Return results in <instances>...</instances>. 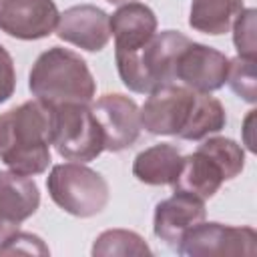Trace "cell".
I'll return each mask as SVG.
<instances>
[{"label": "cell", "instance_id": "7402d4cb", "mask_svg": "<svg viewBox=\"0 0 257 257\" xmlns=\"http://www.w3.org/2000/svg\"><path fill=\"white\" fill-rule=\"evenodd\" d=\"M255 8H243L233 20V44L237 48V56L255 58L257 56V38H255Z\"/></svg>", "mask_w": 257, "mask_h": 257}, {"label": "cell", "instance_id": "ac0fdd59", "mask_svg": "<svg viewBox=\"0 0 257 257\" xmlns=\"http://www.w3.org/2000/svg\"><path fill=\"white\" fill-rule=\"evenodd\" d=\"M225 124H227V114L221 100L211 96L209 92H197L193 112L189 116L187 126L179 135V139L201 141V139H207L209 135L221 133Z\"/></svg>", "mask_w": 257, "mask_h": 257}, {"label": "cell", "instance_id": "3957f363", "mask_svg": "<svg viewBox=\"0 0 257 257\" xmlns=\"http://www.w3.org/2000/svg\"><path fill=\"white\" fill-rule=\"evenodd\" d=\"M191 42L179 30L155 32V36L137 50L114 52L116 70L122 84L139 94H149L157 86L175 82V62L179 52Z\"/></svg>", "mask_w": 257, "mask_h": 257}, {"label": "cell", "instance_id": "9c48e42d", "mask_svg": "<svg viewBox=\"0 0 257 257\" xmlns=\"http://www.w3.org/2000/svg\"><path fill=\"white\" fill-rule=\"evenodd\" d=\"M229 56L221 50L189 42L177 56L175 62V82L195 90V92H213L227 82Z\"/></svg>", "mask_w": 257, "mask_h": 257}, {"label": "cell", "instance_id": "5bb4252c", "mask_svg": "<svg viewBox=\"0 0 257 257\" xmlns=\"http://www.w3.org/2000/svg\"><path fill=\"white\" fill-rule=\"evenodd\" d=\"M110 34L114 36V52H128L141 48L157 32L155 12L141 2L120 4L108 16Z\"/></svg>", "mask_w": 257, "mask_h": 257}, {"label": "cell", "instance_id": "8fae6325", "mask_svg": "<svg viewBox=\"0 0 257 257\" xmlns=\"http://www.w3.org/2000/svg\"><path fill=\"white\" fill-rule=\"evenodd\" d=\"M56 36L86 52H100L110 40L108 14L94 4H76L60 12Z\"/></svg>", "mask_w": 257, "mask_h": 257}, {"label": "cell", "instance_id": "7a4b0ae2", "mask_svg": "<svg viewBox=\"0 0 257 257\" xmlns=\"http://www.w3.org/2000/svg\"><path fill=\"white\" fill-rule=\"evenodd\" d=\"M28 88L48 108L60 104H90L96 82L86 60L74 50L50 46L32 64Z\"/></svg>", "mask_w": 257, "mask_h": 257}, {"label": "cell", "instance_id": "8992f818", "mask_svg": "<svg viewBox=\"0 0 257 257\" xmlns=\"http://www.w3.org/2000/svg\"><path fill=\"white\" fill-rule=\"evenodd\" d=\"M177 253L189 257H253L257 255V233L253 227H233L217 221H201L183 235Z\"/></svg>", "mask_w": 257, "mask_h": 257}, {"label": "cell", "instance_id": "5b68a950", "mask_svg": "<svg viewBox=\"0 0 257 257\" xmlns=\"http://www.w3.org/2000/svg\"><path fill=\"white\" fill-rule=\"evenodd\" d=\"M50 145L74 163H90L104 151L102 131L88 104H60L50 108Z\"/></svg>", "mask_w": 257, "mask_h": 257}, {"label": "cell", "instance_id": "2e32d148", "mask_svg": "<svg viewBox=\"0 0 257 257\" xmlns=\"http://www.w3.org/2000/svg\"><path fill=\"white\" fill-rule=\"evenodd\" d=\"M183 155L177 145L161 143L141 151L133 161V175L137 181L153 187L173 185L179 169H181Z\"/></svg>", "mask_w": 257, "mask_h": 257}, {"label": "cell", "instance_id": "e0dca14e", "mask_svg": "<svg viewBox=\"0 0 257 257\" xmlns=\"http://www.w3.org/2000/svg\"><path fill=\"white\" fill-rule=\"evenodd\" d=\"M241 10L243 0H193L189 26L209 36H221L231 30Z\"/></svg>", "mask_w": 257, "mask_h": 257}, {"label": "cell", "instance_id": "603a6c76", "mask_svg": "<svg viewBox=\"0 0 257 257\" xmlns=\"http://www.w3.org/2000/svg\"><path fill=\"white\" fill-rule=\"evenodd\" d=\"M0 255H42L46 257L50 255V249L38 235L16 231L0 245Z\"/></svg>", "mask_w": 257, "mask_h": 257}, {"label": "cell", "instance_id": "6da1fadb", "mask_svg": "<svg viewBox=\"0 0 257 257\" xmlns=\"http://www.w3.org/2000/svg\"><path fill=\"white\" fill-rule=\"evenodd\" d=\"M0 161L14 173L40 175L50 165V108L26 100L0 114Z\"/></svg>", "mask_w": 257, "mask_h": 257}, {"label": "cell", "instance_id": "d6986e66", "mask_svg": "<svg viewBox=\"0 0 257 257\" xmlns=\"http://www.w3.org/2000/svg\"><path fill=\"white\" fill-rule=\"evenodd\" d=\"M90 253L94 257H110V255H153L151 247L147 245V241L128 229H106L102 231L94 243Z\"/></svg>", "mask_w": 257, "mask_h": 257}, {"label": "cell", "instance_id": "7c38bea8", "mask_svg": "<svg viewBox=\"0 0 257 257\" xmlns=\"http://www.w3.org/2000/svg\"><path fill=\"white\" fill-rule=\"evenodd\" d=\"M205 217H207V209L203 199L175 191L173 197L157 203L153 217V233L167 247L177 251L183 235L197 223L205 221Z\"/></svg>", "mask_w": 257, "mask_h": 257}, {"label": "cell", "instance_id": "277c9868", "mask_svg": "<svg viewBox=\"0 0 257 257\" xmlns=\"http://www.w3.org/2000/svg\"><path fill=\"white\" fill-rule=\"evenodd\" d=\"M50 199L68 215L86 219L98 215L110 197L106 179L84 163L54 165L46 177Z\"/></svg>", "mask_w": 257, "mask_h": 257}, {"label": "cell", "instance_id": "9a60e30c", "mask_svg": "<svg viewBox=\"0 0 257 257\" xmlns=\"http://www.w3.org/2000/svg\"><path fill=\"white\" fill-rule=\"evenodd\" d=\"M40 207V191L32 177L0 171V219L18 225Z\"/></svg>", "mask_w": 257, "mask_h": 257}, {"label": "cell", "instance_id": "52a82bcc", "mask_svg": "<svg viewBox=\"0 0 257 257\" xmlns=\"http://www.w3.org/2000/svg\"><path fill=\"white\" fill-rule=\"evenodd\" d=\"M195 98L197 92L179 82L157 86L149 92V98L139 108L141 126L151 135L179 137L189 122Z\"/></svg>", "mask_w": 257, "mask_h": 257}, {"label": "cell", "instance_id": "4fadbf2b", "mask_svg": "<svg viewBox=\"0 0 257 257\" xmlns=\"http://www.w3.org/2000/svg\"><path fill=\"white\" fill-rule=\"evenodd\" d=\"M225 181H227V175L223 167L215 161V157L209 155L203 147H197L195 153L183 157L173 189L207 201L221 189Z\"/></svg>", "mask_w": 257, "mask_h": 257}, {"label": "cell", "instance_id": "ba28073f", "mask_svg": "<svg viewBox=\"0 0 257 257\" xmlns=\"http://www.w3.org/2000/svg\"><path fill=\"white\" fill-rule=\"evenodd\" d=\"M102 131L104 151L120 153L131 149L141 135V112L133 98L120 92H108L90 106Z\"/></svg>", "mask_w": 257, "mask_h": 257}, {"label": "cell", "instance_id": "cb8c5ba5", "mask_svg": "<svg viewBox=\"0 0 257 257\" xmlns=\"http://www.w3.org/2000/svg\"><path fill=\"white\" fill-rule=\"evenodd\" d=\"M16 88V68L10 52L0 44V104L6 102Z\"/></svg>", "mask_w": 257, "mask_h": 257}, {"label": "cell", "instance_id": "d4e9b609", "mask_svg": "<svg viewBox=\"0 0 257 257\" xmlns=\"http://www.w3.org/2000/svg\"><path fill=\"white\" fill-rule=\"evenodd\" d=\"M16 231H18V225H12V223H6V221L0 219V245H2L12 233H16Z\"/></svg>", "mask_w": 257, "mask_h": 257}, {"label": "cell", "instance_id": "44dd1931", "mask_svg": "<svg viewBox=\"0 0 257 257\" xmlns=\"http://www.w3.org/2000/svg\"><path fill=\"white\" fill-rule=\"evenodd\" d=\"M227 82L231 90L249 104L257 102V84H255V58L237 56L229 60Z\"/></svg>", "mask_w": 257, "mask_h": 257}, {"label": "cell", "instance_id": "30bf717a", "mask_svg": "<svg viewBox=\"0 0 257 257\" xmlns=\"http://www.w3.org/2000/svg\"><path fill=\"white\" fill-rule=\"evenodd\" d=\"M54 0H0V30L18 40H40L58 24Z\"/></svg>", "mask_w": 257, "mask_h": 257}, {"label": "cell", "instance_id": "484cf974", "mask_svg": "<svg viewBox=\"0 0 257 257\" xmlns=\"http://www.w3.org/2000/svg\"><path fill=\"white\" fill-rule=\"evenodd\" d=\"M106 2H110V4H128V2H137V0H106Z\"/></svg>", "mask_w": 257, "mask_h": 257}, {"label": "cell", "instance_id": "ffe728a7", "mask_svg": "<svg viewBox=\"0 0 257 257\" xmlns=\"http://www.w3.org/2000/svg\"><path fill=\"white\" fill-rule=\"evenodd\" d=\"M209 155L215 157V161L223 167L227 181H233L235 177L241 175L243 167H245V151L241 145H237L233 139H225V137H209L203 145Z\"/></svg>", "mask_w": 257, "mask_h": 257}]
</instances>
